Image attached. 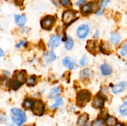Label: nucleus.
Segmentation results:
<instances>
[{
  "mask_svg": "<svg viewBox=\"0 0 127 126\" xmlns=\"http://www.w3.org/2000/svg\"><path fill=\"white\" fill-rule=\"evenodd\" d=\"M11 117L12 121L17 126H21L27 121V116L22 109L12 108L11 110Z\"/></svg>",
  "mask_w": 127,
  "mask_h": 126,
  "instance_id": "f257e3e1",
  "label": "nucleus"
},
{
  "mask_svg": "<svg viewBox=\"0 0 127 126\" xmlns=\"http://www.w3.org/2000/svg\"><path fill=\"white\" fill-rule=\"evenodd\" d=\"M26 75L25 71H17V73L15 74L14 79L11 80L9 82L10 87L13 90H16L20 86L22 85L24 82L26 81Z\"/></svg>",
  "mask_w": 127,
  "mask_h": 126,
  "instance_id": "f03ea898",
  "label": "nucleus"
},
{
  "mask_svg": "<svg viewBox=\"0 0 127 126\" xmlns=\"http://www.w3.org/2000/svg\"><path fill=\"white\" fill-rule=\"evenodd\" d=\"M91 98V94L88 90H83L79 91L77 95L76 101L79 106H84L90 101Z\"/></svg>",
  "mask_w": 127,
  "mask_h": 126,
  "instance_id": "7ed1b4c3",
  "label": "nucleus"
},
{
  "mask_svg": "<svg viewBox=\"0 0 127 126\" xmlns=\"http://www.w3.org/2000/svg\"><path fill=\"white\" fill-rule=\"evenodd\" d=\"M32 111L37 116H42L44 113L45 105L41 100H37L33 102L32 107Z\"/></svg>",
  "mask_w": 127,
  "mask_h": 126,
  "instance_id": "20e7f679",
  "label": "nucleus"
},
{
  "mask_svg": "<svg viewBox=\"0 0 127 126\" xmlns=\"http://www.w3.org/2000/svg\"><path fill=\"white\" fill-rule=\"evenodd\" d=\"M55 22V19L53 16H47L41 21V26L43 29L50 30L52 28Z\"/></svg>",
  "mask_w": 127,
  "mask_h": 126,
  "instance_id": "39448f33",
  "label": "nucleus"
},
{
  "mask_svg": "<svg viewBox=\"0 0 127 126\" xmlns=\"http://www.w3.org/2000/svg\"><path fill=\"white\" fill-rule=\"evenodd\" d=\"M76 19V13L71 10L66 11L63 13L62 21L65 25H69Z\"/></svg>",
  "mask_w": 127,
  "mask_h": 126,
  "instance_id": "423d86ee",
  "label": "nucleus"
},
{
  "mask_svg": "<svg viewBox=\"0 0 127 126\" xmlns=\"http://www.w3.org/2000/svg\"><path fill=\"white\" fill-rule=\"evenodd\" d=\"M89 33V27L88 25L83 24L77 29V35L80 39H84Z\"/></svg>",
  "mask_w": 127,
  "mask_h": 126,
  "instance_id": "0eeeda50",
  "label": "nucleus"
},
{
  "mask_svg": "<svg viewBox=\"0 0 127 126\" xmlns=\"http://www.w3.org/2000/svg\"><path fill=\"white\" fill-rule=\"evenodd\" d=\"M104 101L105 99L102 96H100V95H97L93 99L92 105L95 108H102L104 105Z\"/></svg>",
  "mask_w": 127,
  "mask_h": 126,
  "instance_id": "6e6552de",
  "label": "nucleus"
},
{
  "mask_svg": "<svg viewBox=\"0 0 127 126\" xmlns=\"http://www.w3.org/2000/svg\"><path fill=\"white\" fill-rule=\"evenodd\" d=\"M95 7V4L94 3V2H90L82 6L81 12L84 14H89L94 11Z\"/></svg>",
  "mask_w": 127,
  "mask_h": 126,
  "instance_id": "1a4fd4ad",
  "label": "nucleus"
},
{
  "mask_svg": "<svg viewBox=\"0 0 127 126\" xmlns=\"http://www.w3.org/2000/svg\"><path fill=\"white\" fill-rule=\"evenodd\" d=\"M127 86V82H121L114 85L112 88V92L115 94L120 93L122 92L126 89Z\"/></svg>",
  "mask_w": 127,
  "mask_h": 126,
  "instance_id": "9d476101",
  "label": "nucleus"
},
{
  "mask_svg": "<svg viewBox=\"0 0 127 126\" xmlns=\"http://www.w3.org/2000/svg\"><path fill=\"white\" fill-rule=\"evenodd\" d=\"M61 37L60 35H54L52 37L48 42V45L50 48H56L60 44Z\"/></svg>",
  "mask_w": 127,
  "mask_h": 126,
  "instance_id": "9b49d317",
  "label": "nucleus"
},
{
  "mask_svg": "<svg viewBox=\"0 0 127 126\" xmlns=\"http://www.w3.org/2000/svg\"><path fill=\"white\" fill-rule=\"evenodd\" d=\"M62 63H63V64L66 67L68 68L69 69H74L76 67V64L75 62L72 60L69 57L67 56L63 58Z\"/></svg>",
  "mask_w": 127,
  "mask_h": 126,
  "instance_id": "f8f14e48",
  "label": "nucleus"
},
{
  "mask_svg": "<svg viewBox=\"0 0 127 126\" xmlns=\"http://www.w3.org/2000/svg\"><path fill=\"white\" fill-rule=\"evenodd\" d=\"M89 120V115L84 113L79 116L76 123V126H84Z\"/></svg>",
  "mask_w": 127,
  "mask_h": 126,
  "instance_id": "ddd939ff",
  "label": "nucleus"
},
{
  "mask_svg": "<svg viewBox=\"0 0 127 126\" xmlns=\"http://www.w3.org/2000/svg\"><path fill=\"white\" fill-rule=\"evenodd\" d=\"M100 70H101L102 74L104 75H109L112 72V67L107 63H104L102 64L100 67Z\"/></svg>",
  "mask_w": 127,
  "mask_h": 126,
  "instance_id": "4468645a",
  "label": "nucleus"
},
{
  "mask_svg": "<svg viewBox=\"0 0 127 126\" xmlns=\"http://www.w3.org/2000/svg\"><path fill=\"white\" fill-rule=\"evenodd\" d=\"M15 22H16V24L18 25L19 26H22L26 23L27 22V18L24 15L22 14H19L16 15L15 16Z\"/></svg>",
  "mask_w": 127,
  "mask_h": 126,
  "instance_id": "2eb2a0df",
  "label": "nucleus"
},
{
  "mask_svg": "<svg viewBox=\"0 0 127 126\" xmlns=\"http://www.w3.org/2000/svg\"><path fill=\"white\" fill-rule=\"evenodd\" d=\"M87 49L89 52L92 53V54L95 53L97 50L96 42L93 40L88 41L87 43Z\"/></svg>",
  "mask_w": 127,
  "mask_h": 126,
  "instance_id": "dca6fc26",
  "label": "nucleus"
},
{
  "mask_svg": "<svg viewBox=\"0 0 127 126\" xmlns=\"http://www.w3.org/2000/svg\"><path fill=\"white\" fill-rule=\"evenodd\" d=\"M45 59V61L47 64L51 63V62L53 61L56 59V55L55 54L54 51L52 50L50 51L47 54H45L44 56Z\"/></svg>",
  "mask_w": 127,
  "mask_h": 126,
  "instance_id": "f3484780",
  "label": "nucleus"
},
{
  "mask_svg": "<svg viewBox=\"0 0 127 126\" xmlns=\"http://www.w3.org/2000/svg\"><path fill=\"white\" fill-rule=\"evenodd\" d=\"M121 40V36L117 33L114 32L111 34L110 37V42L114 44H117Z\"/></svg>",
  "mask_w": 127,
  "mask_h": 126,
  "instance_id": "a211bd4d",
  "label": "nucleus"
},
{
  "mask_svg": "<svg viewBox=\"0 0 127 126\" xmlns=\"http://www.w3.org/2000/svg\"><path fill=\"white\" fill-rule=\"evenodd\" d=\"M81 77L84 79H88L91 77L92 72L89 69H84L81 71Z\"/></svg>",
  "mask_w": 127,
  "mask_h": 126,
  "instance_id": "6ab92c4d",
  "label": "nucleus"
},
{
  "mask_svg": "<svg viewBox=\"0 0 127 126\" xmlns=\"http://www.w3.org/2000/svg\"><path fill=\"white\" fill-rule=\"evenodd\" d=\"M119 54L122 58H127V43H124L119 49Z\"/></svg>",
  "mask_w": 127,
  "mask_h": 126,
  "instance_id": "aec40b11",
  "label": "nucleus"
},
{
  "mask_svg": "<svg viewBox=\"0 0 127 126\" xmlns=\"http://www.w3.org/2000/svg\"><path fill=\"white\" fill-rule=\"evenodd\" d=\"M63 105V100L62 99V98H61L60 96H57L55 97V102L53 104V105L50 106V108L52 109H54L57 108V107H59V106H62Z\"/></svg>",
  "mask_w": 127,
  "mask_h": 126,
  "instance_id": "412c9836",
  "label": "nucleus"
},
{
  "mask_svg": "<svg viewBox=\"0 0 127 126\" xmlns=\"http://www.w3.org/2000/svg\"><path fill=\"white\" fill-rule=\"evenodd\" d=\"M73 45H74V42H73V38L70 36H68V38L64 42V46H65L66 49L68 50H70L73 48Z\"/></svg>",
  "mask_w": 127,
  "mask_h": 126,
  "instance_id": "4be33fe9",
  "label": "nucleus"
},
{
  "mask_svg": "<svg viewBox=\"0 0 127 126\" xmlns=\"http://www.w3.org/2000/svg\"><path fill=\"white\" fill-rule=\"evenodd\" d=\"M117 124V119L113 116H109L106 119L107 126H115Z\"/></svg>",
  "mask_w": 127,
  "mask_h": 126,
  "instance_id": "5701e85b",
  "label": "nucleus"
},
{
  "mask_svg": "<svg viewBox=\"0 0 127 126\" xmlns=\"http://www.w3.org/2000/svg\"><path fill=\"white\" fill-rule=\"evenodd\" d=\"M60 91V87H59V86H56V87L53 88L51 90L50 93L49 94V96L50 98H55L56 96H58Z\"/></svg>",
  "mask_w": 127,
  "mask_h": 126,
  "instance_id": "b1692460",
  "label": "nucleus"
},
{
  "mask_svg": "<svg viewBox=\"0 0 127 126\" xmlns=\"http://www.w3.org/2000/svg\"><path fill=\"white\" fill-rule=\"evenodd\" d=\"M33 101L32 100H31V99H26L24 101L22 106L26 109H30L32 108V106H33Z\"/></svg>",
  "mask_w": 127,
  "mask_h": 126,
  "instance_id": "393cba45",
  "label": "nucleus"
},
{
  "mask_svg": "<svg viewBox=\"0 0 127 126\" xmlns=\"http://www.w3.org/2000/svg\"><path fill=\"white\" fill-rule=\"evenodd\" d=\"M119 111L123 116H127V102H125L120 106Z\"/></svg>",
  "mask_w": 127,
  "mask_h": 126,
  "instance_id": "a878e982",
  "label": "nucleus"
},
{
  "mask_svg": "<svg viewBox=\"0 0 127 126\" xmlns=\"http://www.w3.org/2000/svg\"><path fill=\"white\" fill-rule=\"evenodd\" d=\"M36 82V77L35 75H32L30 77H29L27 80V85L29 86H33L35 84Z\"/></svg>",
  "mask_w": 127,
  "mask_h": 126,
  "instance_id": "bb28decb",
  "label": "nucleus"
},
{
  "mask_svg": "<svg viewBox=\"0 0 127 126\" xmlns=\"http://www.w3.org/2000/svg\"><path fill=\"white\" fill-rule=\"evenodd\" d=\"M88 58L86 55L83 56V58L81 59L80 62H79V65L81 67H84L88 64Z\"/></svg>",
  "mask_w": 127,
  "mask_h": 126,
  "instance_id": "cd10ccee",
  "label": "nucleus"
},
{
  "mask_svg": "<svg viewBox=\"0 0 127 126\" xmlns=\"http://www.w3.org/2000/svg\"><path fill=\"white\" fill-rule=\"evenodd\" d=\"M103 124H104V122H103L102 119H97L94 122H93L92 126H102Z\"/></svg>",
  "mask_w": 127,
  "mask_h": 126,
  "instance_id": "c85d7f7f",
  "label": "nucleus"
},
{
  "mask_svg": "<svg viewBox=\"0 0 127 126\" xmlns=\"http://www.w3.org/2000/svg\"><path fill=\"white\" fill-rule=\"evenodd\" d=\"M110 0H102L101 2H100V8H99V9L102 10V11H104V8L107 6L108 4L110 2Z\"/></svg>",
  "mask_w": 127,
  "mask_h": 126,
  "instance_id": "c756f323",
  "label": "nucleus"
},
{
  "mask_svg": "<svg viewBox=\"0 0 127 126\" xmlns=\"http://www.w3.org/2000/svg\"><path fill=\"white\" fill-rule=\"evenodd\" d=\"M61 4L65 7H69L71 6V0H61Z\"/></svg>",
  "mask_w": 127,
  "mask_h": 126,
  "instance_id": "7c9ffc66",
  "label": "nucleus"
},
{
  "mask_svg": "<svg viewBox=\"0 0 127 126\" xmlns=\"http://www.w3.org/2000/svg\"><path fill=\"white\" fill-rule=\"evenodd\" d=\"M27 42L26 40H22L19 42V43H17V44L16 45V47L17 48H21V46H23L25 47L26 45H27Z\"/></svg>",
  "mask_w": 127,
  "mask_h": 126,
  "instance_id": "2f4dec72",
  "label": "nucleus"
},
{
  "mask_svg": "<svg viewBox=\"0 0 127 126\" xmlns=\"http://www.w3.org/2000/svg\"><path fill=\"white\" fill-rule=\"evenodd\" d=\"M0 121H1V122H3V123H5V122H7V116H6V114H2L1 115V116H0Z\"/></svg>",
  "mask_w": 127,
  "mask_h": 126,
  "instance_id": "473e14b6",
  "label": "nucleus"
},
{
  "mask_svg": "<svg viewBox=\"0 0 127 126\" xmlns=\"http://www.w3.org/2000/svg\"><path fill=\"white\" fill-rule=\"evenodd\" d=\"M85 2H86V0H78V1L76 2V6H79V5L84 3Z\"/></svg>",
  "mask_w": 127,
  "mask_h": 126,
  "instance_id": "72a5a7b5",
  "label": "nucleus"
},
{
  "mask_svg": "<svg viewBox=\"0 0 127 126\" xmlns=\"http://www.w3.org/2000/svg\"><path fill=\"white\" fill-rule=\"evenodd\" d=\"M99 31L96 30V32H95V33L94 34V38H96L99 37Z\"/></svg>",
  "mask_w": 127,
  "mask_h": 126,
  "instance_id": "f704fd0d",
  "label": "nucleus"
},
{
  "mask_svg": "<svg viewBox=\"0 0 127 126\" xmlns=\"http://www.w3.org/2000/svg\"><path fill=\"white\" fill-rule=\"evenodd\" d=\"M4 56V52L2 50V49H1V48H0V58L1 57H2Z\"/></svg>",
  "mask_w": 127,
  "mask_h": 126,
  "instance_id": "c9c22d12",
  "label": "nucleus"
},
{
  "mask_svg": "<svg viewBox=\"0 0 127 126\" xmlns=\"http://www.w3.org/2000/svg\"><path fill=\"white\" fill-rule=\"evenodd\" d=\"M125 126L124 124H116V126Z\"/></svg>",
  "mask_w": 127,
  "mask_h": 126,
  "instance_id": "e433bc0d",
  "label": "nucleus"
},
{
  "mask_svg": "<svg viewBox=\"0 0 127 126\" xmlns=\"http://www.w3.org/2000/svg\"><path fill=\"white\" fill-rule=\"evenodd\" d=\"M7 126H13V124H9V125H7Z\"/></svg>",
  "mask_w": 127,
  "mask_h": 126,
  "instance_id": "4c0bfd02",
  "label": "nucleus"
},
{
  "mask_svg": "<svg viewBox=\"0 0 127 126\" xmlns=\"http://www.w3.org/2000/svg\"><path fill=\"white\" fill-rule=\"evenodd\" d=\"M32 126V125H27V126Z\"/></svg>",
  "mask_w": 127,
  "mask_h": 126,
  "instance_id": "58836bf2",
  "label": "nucleus"
},
{
  "mask_svg": "<svg viewBox=\"0 0 127 126\" xmlns=\"http://www.w3.org/2000/svg\"><path fill=\"white\" fill-rule=\"evenodd\" d=\"M0 30H1V25H0Z\"/></svg>",
  "mask_w": 127,
  "mask_h": 126,
  "instance_id": "ea45409f",
  "label": "nucleus"
}]
</instances>
